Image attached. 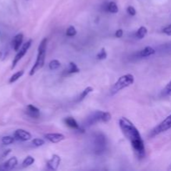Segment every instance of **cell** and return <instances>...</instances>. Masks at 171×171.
<instances>
[{
  "instance_id": "obj_1",
  "label": "cell",
  "mask_w": 171,
  "mask_h": 171,
  "mask_svg": "<svg viewBox=\"0 0 171 171\" xmlns=\"http://www.w3.org/2000/svg\"><path fill=\"white\" fill-rule=\"evenodd\" d=\"M119 125L123 135L126 139L129 140L136 155L139 159L144 158L145 156V147L138 128H136L129 119L125 117L119 119Z\"/></svg>"
},
{
  "instance_id": "obj_2",
  "label": "cell",
  "mask_w": 171,
  "mask_h": 171,
  "mask_svg": "<svg viewBox=\"0 0 171 171\" xmlns=\"http://www.w3.org/2000/svg\"><path fill=\"white\" fill-rule=\"evenodd\" d=\"M47 43H48V39L47 38L42 39V41L40 42V44L38 48V54H37L35 63L29 71L30 76L34 74L36 72L39 71V69H41L43 67L44 62H45V57H46Z\"/></svg>"
},
{
  "instance_id": "obj_3",
  "label": "cell",
  "mask_w": 171,
  "mask_h": 171,
  "mask_svg": "<svg viewBox=\"0 0 171 171\" xmlns=\"http://www.w3.org/2000/svg\"><path fill=\"white\" fill-rule=\"evenodd\" d=\"M135 83V77L131 74L122 75L120 78H119L117 81L115 82L113 87L110 89L111 95H115L116 93L121 91L122 89L128 88L130 85H132Z\"/></svg>"
},
{
  "instance_id": "obj_4",
  "label": "cell",
  "mask_w": 171,
  "mask_h": 171,
  "mask_svg": "<svg viewBox=\"0 0 171 171\" xmlns=\"http://www.w3.org/2000/svg\"><path fill=\"white\" fill-rule=\"evenodd\" d=\"M111 119V114L109 112L104 111H95L86 118L84 125L86 127H89L91 125H95L99 122H103L106 123Z\"/></svg>"
},
{
  "instance_id": "obj_5",
  "label": "cell",
  "mask_w": 171,
  "mask_h": 171,
  "mask_svg": "<svg viewBox=\"0 0 171 171\" xmlns=\"http://www.w3.org/2000/svg\"><path fill=\"white\" fill-rule=\"evenodd\" d=\"M107 146L106 136L102 133H97L93 136V150L96 154H102L105 152Z\"/></svg>"
},
{
  "instance_id": "obj_6",
  "label": "cell",
  "mask_w": 171,
  "mask_h": 171,
  "mask_svg": "<svg viewBox=\"0 0 171 171\" xmlns=\"http://www.w3.org/2000/svg\"><path fill=\"white\" fill-rule=\"evenodd\" d=\"M171 128V114H169V116L164 119V120L160 122L159 125L155 126L154 128L151 130V132L150 134V136L151 138L155 137L156 135H159L162 133L167 131L169 129Z\"/></svg>"
},
{
  "instance_id": "obj_7",
  "label": "cell",
  "mask_w": 171,
  "mask_h": 171,
  "mask_svg": "<svg viewBox=\"0 0 171 171\" xmlns=\"http://www.w3.org/2000/svg\"><path fill=\"white\" fill-rule=\"evenodd\" d=\"M32 39H29V41H27L24 44H23V46L20 48V49L18 50V53L17 54L15 55L14 59V60H13V63H12V67L11 68L12 69H14V68L16 67V65L18 64V63L19 61L21 60L23 57L24 56L25 54H27V52H28V50L29 49V48L31 47L32 45Z\"/></svg>"
},
{
  "instance_id": "obj_8",
  "label": "cell",
  "mask_w": 171,
  "mask_h": 171,
  "mask_svg": "<svg viewBox=\"0 0 171 171\" xmlns=\"http://www.w3.org/2000/svg\"><path fill=\"white\" fill-rule=\"evenodd\" d=\"M61 162V158L59 155L58 154H53L52 158L50 159L49 160H48L47 162V167L50 170L55 171L57 170L58 168L59 167V164Z\"/></svg>"
},
{
  "instance_id": "obj_9",
  "label": "cell",
  "mask_w": 171,
  "mask_h": 171,
  "mask_svg": "<svg viewBox=\"0 0 171 171\" xmlns=\"http://www.w3.org/2000/svg\"><path fill=\"white\" fill-rule=\"evenodd\" d=\"M14 136L16 139L20 140V141H28L30 140L32 138V135L29 132V131H26L24 129H17L14 134Z\"/></svg>"
},
{
  "instance_id": "obj_10",
  "label": "cell",
  "mask_w": 171,
  "mask_h": 171,
  "mask_svg": "<svg viewBox=\"0 0 171 171\" xmlns=\"http://www.w3.org/2000/svg\"><path fill=\"white\" fill-rule=\"evenodd\" d=\"M44 138L47 140H49V142L56 144V143H59L64 140L65 136L62 134H59V133H49V134L44 135Z\"/></svg>"
},
{
  "instance_id": "obj_11",
  "label": "cell",
  "mask_w": 171,
  "mask_h": 171,
  "mask_svg": "<svg viewBox=\"0 0 171 171\" xmlns=\"http://www.w3.org/2000/svg\"><path fill=\"white\" fill-rule=\"evenodd\" d=\"M24 41V34L23 33H18L17 35L14 37V39L12 40V47L14 51L18 52L22 47V43Z\"/></svg>"
},
{
  "instance_id": "obj_12",
  "label": "cell",
  "mask_w": 171,
  "mask_h": 171,
  "mask_svg": "<svg viewBox=\"0 0 171 171\" xmlns=\"http://www.w3.org/2000/svg\"><path fill=\"white\" fill-rule=\"evenodd\" d=\"M26 114L29 115V117L33 119H38L40 115V111L37 107H35L33 104H29L26 108Z\"/></svg>"
},
{
  "instance_id": "obj_13",
  "label": "cell",
  "mask_w": 171,
  "mask_h": 171,
  "mask_svg": "<svg viewBox=\"0 0 171 171\" xmlns=\"http://www.w3.org/2000/svg\"><path fill=\"white\" fill-rule=\"evenodd\" d=\"M18 164V160L16 157H12L9 160H8L4 164L2 165V169H6V170H10L14 169Z\"/></svg>"
},
{
  "instance_id": "obj_14",
  "label": "cell",
  "mask_w": 171,
  "mask_h": 171,
  "mask_svg": "<svg viewBox=\"0 0 171 171\" xmlns=\"http://www.w3.org/2000/svg\"><path fill=\"white\" fill-rule=\"evenodd\" d=\"M154 54H155V49H153L152 47L148 46L144 48L142 50H140L138 53V56L140 58H147Z\"/></svg>"
},
{
  "instance_id": "obj_15",
  "label": "cell",
  "mask_w": 171,
  "mask_h": 171,
  "mask_svg": "<svg viewBox=\"0 0 171 171\" xmlns=\"http://www.w3.org/2000/svg\"><path fill=\"white\" fill-rule=\"evenodd\" d=\"M64 122L67 126H68L69 128H73V129H76V130H82L81 127L79 126L77 121L75 120L74 118L72 117H68L64 119Z\"/></svg>"
},
{
  "instance_id": "obj_16",
  "label": "cell",
  "mask_w": 171,
  "mask_h": 171,
  "mask_svg": "<svg viewBox=\"0 0 171 171\" xmlns=\"http://www.w3.org/2000/svg\"><path fill=\"white\" fill-rule=\"evenodd\" d=\"M80 69L78 67V65L75 64L74 62H70L68 64V66L67 69L65 70L64 74H77V73H79Z\"/></svg>"
},
{
  "instance_id": "obj_17",
  "label": "cell",
  "mask_w": 171,
  "mask_h": 171,
  "mask_svg": "<svg viewBox=\"0 0 171 171\" xmlns=\"http://www.w3.org/2000/svg\"><path fill=\"white\" fill-rule=\"evenodd\" d=\"M93 91V89L92 88V87H90V86H89V87H87L86 89H84V90L82 91V93H80V95H79V97H78V101H82V100H84V99H85L86 97L89 95V93H92Z\"/></svg>"
},
{
  "instance_id": "obj_18",
  "label": "cell",
  "mask_w": 171,
  "mask_h": 171,
  "mask_svg": "<svg viewBox=\"0 0 171 171\" xmlns=\"http://www.w3.org/2000/svg\"><path fill=\"white\" fill-rule=\"evenodd\" d=\"M147 32H148V29L144 27V26H141L135 33V36L137 39H144L145 35L147 34Z\"/></svg>"
},
{
  "instance_id": "obj_19",
  "label": "cell",
  "mask_w": 171,
  "mask_h": 171,
  "mask_svg": "<svg viewBox=\"0 0 171 171\" xmlns=\"http://www.w3.org/2000/svg\"><path fill=\"white\" fill-rule=\"evenodd\" d=\"M24 70H19V71L16 72L15 74H14L11 76V78H9V80H8V83H9V84H14V83H15L17 80H18L19 78H21L22 76L24 75Z\"/></svg>"
},
{
  "instance_id": "obj_20",
  "label": "cell",
  "mask_w": 171,
  "mask_h": 171,
  "mask_svg": "<svg viewBox=\"0 0 171 171\" xmlns=\"http://www.w3.org/2000/svg\"><path fill=\"white\" fill-rule=\"evenodd\" d=\"M35 162V160L34 158L31 155H28V156L25 158L23 163H22V166L24 168L29 167V166H31L32 164H33V163Z\"/></svg>"
},
{
  "instance_id": "obj_21",
  "label": "cell",
  "mask_w": 171,
  "mask_h": 171,
  "mask_svg": "<svg viewBox=\"0 0 171 171\" xmlns=\"http://www.w3.org/2000/svg\"><path fill=\"white\" fill-rule=\"evenodd\" d=\"M161 96L169 97L171 96V80L168 83L166 86L161 91Z\"/></svg>"
},
{
  "instance_id": "obj_22",
  "label": "cell",
  "mask_w": 171,
  "mask_h": 171,
  "mask_svg": "<svg viewBox=\"0 0 171 171\" xmlns=\"http://www.w3.org/2000/svg\"><path fill=\"white\" fill-rule=\"evenodd\" d=\"M107 10L110 14H117L119 12V8L115 2H109L107 5Z\"/></svg>"
},
{
  "instance_id": "obj_23",
  "label": "cell",
  "mask_w": 171,
  "mask_h": 171,
  "mask_svg": "<svg viewBox=\"0 0 171 171\" xmlns=\"http://www.w3.org/2000/svg\"><path fill=\"white\" fill-rule=\"evenodd\" d=\"M60 62L58 60V59H53L49 62V68L50 70L52 71H54V70H57L58 68L60 67Z\"/></svg>"
},
{
  "instance_id": "obj_24",
  "label": "cell",
  "mask_w": 171,
  "mask_h": 171,
  "mask_svg": "<svg viewBox=\"0 0 171 171\" xmlns=\"http://www.w3.org/2000/svg\"><path fill=\"white\" fill-rule=\"evenodd\" d=\"M107 52H106V49H104V48H102L100 50V52L97 54L96 55V58L97 59H99V60H103V59H107Z\"/></svg>"
},
{
  "instance_id": "obj_25",
  "label": "cell",
  "mask_w": 171,
  "mask_h": 171,
  "mask_svg": "<svg viewBox=\"0 0 171 171\" xmlns=\"http://www.w3.org/2000/svg\"><path fill=\"white\" fill-rule=\"evenodd\" d=\"M76 34H77V30L75 29V27L73 26V25H70L67 29V30H66V36H68V37H74Z\"/></svg>"
},
{
  "instance_id": "obj_26",
  "label": "cell",
  "mask_w": 171,
  "mask_h": 171,
  "mask_svg": "<svg viewBox=\"0 0 171 171\" xmlns=\"http://www.w3.org/2000/svg\"><path fill=\"white\" fill-rule=\"evenodd\" d=\"M14 142V138L12 136H4L2 138V143L4 145H8Z\"/></svg>"
},
{
  "instance_id": "obj_27",
  "label": "cell",
  "mask_w": 171,
  "mask_h": 171,
  "mask_svg": "<svg viewBox=\"0 0 171 171\" xmlns=\"http://www.w3.org/2000/svg\"><path fill=\"white\" fill-rule=\"evenodd\" d=\"M32 144L35 147H41L43 146V144H45V141L42 139H38V138H36V139H33Z\"/></svg>"
},
{
  "instance_id": "obj_28",
  "label": "cell",
  "mask_w": 171,
  "mask_h": 171,
  "mask_svg": "<svg viewBox=\"0 0 171 171\" xmlns=\"http://www.w3.org/2000/svg\"><path fill=\"white\" fill-rule=\"evenodd\" d=\"M162 33L168 36H171V24H169L162 29Z\"/></svg>"
},
{
  "instance_id": "obj_29",
  "label": "cell",
  "mask_w": 171,
  "mask_h": 171,
  "mask_svg": "<svg viewBox=\"0 0 171 171\" xmlns=\"http://www.w3.org/2000/svg\"><path fill=\"white\" fill-rule=\"evenodd\" d=\"M127 13L130 16H135L136 14V9L133 6H128L127 8Z\"/></svg>"
},
{
  "instance_id": "obj_30",
  "label": "cell",
  "mask_w": 171,
  "mask_h": 171,
  "mask_svg": "<svg viewBox=\"0 0 171 171\" xmlns=\"http://www.w3.org/2000/svg\"><path fill=\"white\" fill-rule=\"evenodd\" d=\"M114 35H115L116 38H119H119H122L123 35H124V31H123L122 29H118L117 31L115 32V34H114Z\"/></svg>"
},
{
  "instance_id": "obj_31",
  "label": "cell",
  "mask_w": 171,
  "mask_h": 171,
  "mask_svg": "<svg viewBox=\"0 0 171 171\" xmlns=\"http://www.w3.org/2000/svg\"><path fill=\"white\" fill-rule=\"evenodd\" d=\"M164 49L166 50V51H171V43H166L165 45H164Z\"/></svg>"
},
{
  "instance_id": "obj_32",
  "label": "cell",
  "mask_w": 171,
  "mask_h": 171,
  "mask_svg": "<svg viewBox=\"0 0 171 171\" xmlns=\"http://www.w3.org/2000/svg\"><path fill=\"white\" fill-rule=\"evenodd\" d=\"M11 152V150H6V151H5V152H4V154H3V156H7L8 154L10 153Z\"/></svg>"
},
{
  "instance_id": "obj_33",
  "label": "cell",
  "mask_w": 171,
  "mask_h": 171,
  "mask_svg": "<svg viewBox=\"0 0 171 171\" xmlns=\"http://www.w3.org/2000/svg\"><path fill=\"white\" fill-rule=\"evenodd\" d=\"M168 169H171V164L169 165V168H168Z\"/></svg>"
}]
</instances>
